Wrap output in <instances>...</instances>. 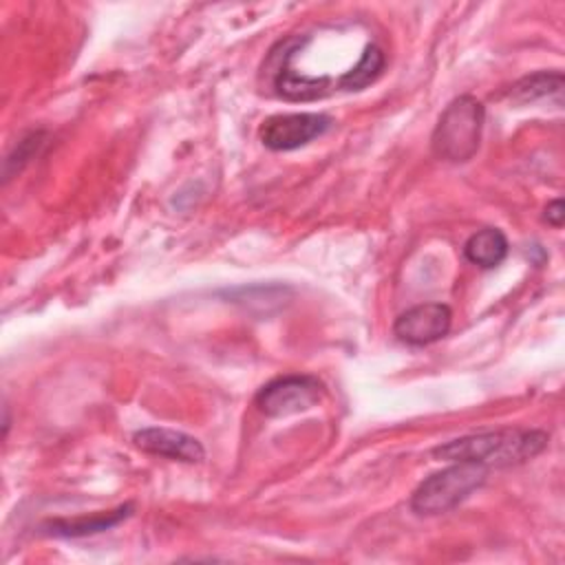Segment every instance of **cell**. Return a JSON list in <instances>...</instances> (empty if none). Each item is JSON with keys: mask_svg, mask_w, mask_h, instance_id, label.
<instances>
[{"mask_svg": "<svg viewBox=\"0 0 565 565\" xmlns=\"http://www.w3.org/2000/svg\"><path fill=\"white\" fill-rule=\"evenodd\" d=\"M550 435L536 428H501L450 439L433 448V457L444 461H468L483 468L519 466L547 448Z\"/></svg>", "mask_w": 565, "mask_h": 565, "instance_id": "cell-1", "label": "cell"}, {"mask_svg": "<svg viewBox=\"0 0 565 565\" xmlns=\"http://www.w3.org/2000/svg\"><path fill=\"white\" fill-rule=\"evenodd\" d=\"M486 121L483 104L472 95H459L455 97L446 110L439 115L437 126L430 137L433 154L452 161L463 163L475 157L481 143V130Z\"/></svg>", "mask_w": 565, "mask_h": 565, "instance_id": "cell-2", "label": "cell"}, {"mask_svg": "<svg viewBox=\"0 0 565 565\" xmlns=\"http://www.w3.org/2000/svg\"><path fill=\"white\" fill-rule=\"evenodd\" d=\"M488 479V468L468 461H452V466L426 477L411 497V510L422 516L444 514L466 501Z\"/></svg>", "mask_w": 565, "mask_h": 565, "instance_id": "cell-3", "label": "cell"}, {"mask_svg": "<svg viewBox=\"0 0 565 565\" xmlns=\"http://www.w3.org/2000/svg\"><path fill=\"white\" fill-rule=\"evenodd\" d=\"M324 397V384L316 375H282L267 382L254 397L267 417H289L313 408Z\"/></svg>", "mask_w": 565, "mask_h": 565, "instance_id": "cell-4", "label": "cell"}, {"mask_svg": "<svg viewBox=\"0 0 565 565\" xmlns=\"http://www.w3.org/2000/svg\"><path fill=\"white\" fill-rule=\"evenodd\" d=\"M331 124L333 119L324 113L271 115L260 124L258 137L265 148L285 152V150L302 148L309 141L322 137L331 128Z\"/></svg>", "mask_w": 565, "mask_h": 565, "instance_id": "cell-5", "label": "cell"}, {"mask_svg": "<svg viewBox=\"0 0 565 565\" xmlns=\"http://www.w3.org/2000/svg\"><path fill=\"white\" fill-rule=\"evenodd\" d=\"M452 324V311L444 302H424L406 309L393 322V335L411 347H426L441 340Z\"/></svg>", "mask_w": 565, "mask_h": 565, "instance_id": "cell-6", "label": "cell"}, {"mask_svg": "<svg viewBox=\"0 0 565 565\" xmlns=\"http://www.w3.org/2000/svg\"><path fill=\"white\" fill-rule=\"evenodd\" d=\"M132 444L148 455H157L174 461L199 463L205 459V448L201 446V441L174 428H163V426L141 428L132 435Z\"/></svg>", "mask_w": 565, "mask_h": 565, "instance_id": "cell-7", "label": "cell"}, {"mask_svg": "<svg viewBox=\"0 0 565 565\" xmlns=\"http://www.w3.org/2000/svg\"><path fill=\"white\" fill-rule=\"evenodd\" d=\"M132 514V503H124L115 510L108 512H97V514H82L75 519H53L46 521L42 525L44 534L51 536H64V539H79V536H90V534H99L106 532L115 525H119L124 519H128Z\"/></svg>", "mask_w": 565, "mask_h": 565, "instance_id": "cell-8", "label": "cell"}, {"mask_svg": "<svg viewBox=\"0 0 565 565\" xmlns=\"http://www.w3.org/2000/svg\"><path fill=\"white\" fill-rule=\"evenodd\" d=\"M508 249H510L508 238L499 227L477 230L463 243L466 260H470L472 265H477L481 269H492V267L501 265L508 256Z\"/></svg>", "mask_w": 565, "mask_h": 565, "instance_id": "cell-9", "label": "cell"}, {"mask_svg": "<svg viewBox=\"0 0 565 565\" xmlns=\"http://www.w3.org/2000/svg\"><path fill=\"white\" fill-rule=\"evenodd\" d=\"M563 90V73L561 71H539L521 77L512 84L508 97L514 104H532L552 95H561Z\"/></svg>", "mask_w": 565, "mask_h": 565, "instance_id": "cell-10", "label": "cell"}, {"mask_svg": "<svg viewBox=\"0 0 565 565\" xmlns=\"http://www.w3.org/2000/svg\"><path fill=\"white\" fill-rule=\"evenodd\" d=\"M384 53L377 44H366L358 62L338 79V90H362L373 84L384 68Z\"/></svg>", "mask_w": 565, "mask_h": 565, "instance_id": "cell-11", "label": "cell"}, {"mask_svg": "<svg viewBox=\"0 0 565 565\" xmlns=\"http://www.w3.org/2000/svg\"><path fill=\"white\" fill-rule=\"evenodd\" d=\"M46 135L42 130L38 132H29L24 139L18 141V146L13 148V152L4 159V168H2V181L7 183L13 174H18L44 146Z\"/></svg>", "mask_w": 565, "mask_h": 565, "instance_id": "cell-12", "label": "cell"}, {"mask_svg": "<svg viewBox=\"0 0 565 565\" xmlns=\"http://www.w3.org/2000/svg\"><path fill=\"white\" fill-rule=\"evenodd\" d=\"M543 218L552 225V227H561L563 225V218H565V212H563V199H554L547 203L545 207V214Z\"/></svg>", "mask_w": 565, "mask_h": 565, "instance_id": "cell-13", "label": "cell"}]
</instances>
